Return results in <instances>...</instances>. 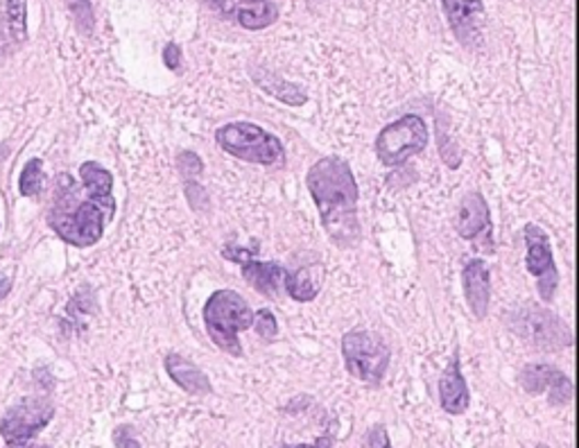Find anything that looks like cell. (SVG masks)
Listing matches in <instances>:
<instances>
[{
	"mask_svg": "<svg viewBox=\"0 0 579 448\" xmlns=\"http://www.w3.org/2000/svg\"><path fill=\"white\" fill-rule=\"evenodd\" d=\"M253 329L259 331V335L263 340H274L276 333H279V324H276V318L272 315V310L268 308H261L259 313H253Z\"/></svg>",
	"mask_w": 579,
	"mask_h": 448,
	"instance_id": "22",
	"label": "cell"
},
{
	"mask_svg": "<svg viewBox=\"0 0 579 448\" xmlns=\"http://www.w3.org/2000/svg\"><path fill=\"white\" fill-rule=\"evenodd\" d=\"M425 146H428L425 120L421 116L408 114L381 131L376 141V154L385 165L391 168V165H401L410 157L423 152Z\"/></svg>",
	"mask_w": 579,
	"mask_h": 448,
	"instance_id": "7",
	"label": "cell"
},
{
	"mask_svg": "<svg viewBox=\"0 0 579 448\" xmlns=\"http://www.w3.org/2000/svg\"><path fill=\"white\" fill-rule=\"evenodd\" d=\"M440 403L449 415H464L470 405V392L462 376L459 356L455 354L440 378Z\"/></svg>",
	"mask_w": 579,
	"mask_h": 448,
	"instance_id": "15",
	"label": "cell"
},
{
	"mask_svg": "<svg viewBox=\"0 0 579 448\" xmlns=\"http://www.w3.org/2000/svg\"><path fill=\"white\" fill-rule=\"evenodd\" d=\"M326 233L338 248H355L362 238L357 222L360 191L351 165L340 157L319 159L306 175Z\"/></svg>",
	"mask_w": 579,
	"mask_h": 448,
	"instance_id": "2",
	"label": "cell"
},
{
	"mask_svg": "<svg viewBox=\"0 0 579 448\" xmlns=\"http://www.w3.org/2000/svg\"><path fill=\"white\" fill-rule=\"evenodd\" d=\"M457 231L464 240H483L485 248L491 250V214L480 193H468L462 199Z\"/></svg>",
	"mask_w": 579,
	"mask_h": 448,
	"instance_id": "13",
	"label": "cell"
},
{
	"mask_svg": "<svg viewBox=\"0 0 579 448\" xmlns=\"http://www.w3.org/2000/svg\"><path fill=\"white\" fill-rule=\"evenodd\" d=\"M504 315L507 324L519 337L536 344L541 349H564L572 344L570 329L546 308L527 303Z\"/></svg>",
	"mask_w": 579,
	"mask_h": 448,
	"instance_id": "6",
	"label": "cell"
},
{
	"mask_svg": "<svg viewBox=\"0 0 579 448\" xmlns=\"http://www.w3.org/2000/svg\"><path fill=\"white\" fill-rule=\"evenodd\" d=\"M5 19L16 44L27 39V0H5Z\"/></svg>",
	"mask_w": 579,
	"mask_h": 448,
	"instance_id": "19",
	"label": "cell"
},
{
	"mask_svg": "<svg viewBox=\"0 0 579 448\" xmlns=\"http://www.w3.org/2000/svg\"><path fill=\"white\" fill-rule=\"evenodd\" d=\"M462 284L468 308L474 310V315L483 320L489 313V295H491V274L485 261L474 259L468 261L462 269Z\"/></svg>",
	"mask_w": 579,
	"mask_h": 448,
	"instance_id": "14",
	"label": "cell"
},
{
	"mask_svg": "<svg viewBox=\"0 0 579 448\" xmlns=\"http://www.w3.org/2000/svg\"><path fill=\"white\" fill-rule=\"evenodd\" d=\"M331 446H333V435H321L313 444H290V446H281V448H331Z\"/></svg>",
	"mask_w": 579,
	"mask_h": 448,
	"instance_id": "28",
	"label": "cell"
},
{
	"mask_svg": "<svg viewBox=\"0 0 579 448\" xmlns=\"http://www.w3.org/2000/svg\"><path fill=\"white\" fill-rule=\"evenodd\" d=\"M166 371L172 378L174 386H179L181 390L193 397H206L213 392L208 376L195 363H191L189 358L179 356L174 352L166 356Z\"/></svg>",
	"mask_w": 579,
	"mask_h": 448,
	"instance_id": "16",
	"label": "cell"
},
{
	"mask_svg": "<svg viewBox=\"0 0 579 448\" xmlns=\"http://www.w3.org/2000/svg\"><path fill=\"white\" fill-rule=\"evenodd\" d=\"M536 448H550V446H548V444H538Z\"/></svg>",
	"mask_w": 579,
	"mask_h": 448,
	"instance_id": "31",
	"label": "cell"
},
{
	"mask_svg": "<svg viewBox=\"0 0 579 448\" xmlns=\"http://www.w3.org/2000/svg\"><path fill=\"white\" fill-rule=\"evenodd\" d=\"M163 61H166V66L170 68V71H179V66H181V48L170 42L163 48Z\"/></svg>",
	"mask_w": 579,
	"mask_h": 448,
	"instance_id": "27",
	"label": "cell"
},
{
	"mask_svg": "<svg viewBox=\"0 0 579 448\" xmlns=\"http://www.w3.org/2000/svg\"><path fill=\"white\" fill-rule=\"evenodd\" d=\"M523 236H525V243H527L525 267L532 277H536V282H538L541 299L553 301L557 286H559V272H557V265L553 259V248H550L548 233L543 231L538 225H525Z\"/></svg>",
	"mask_w": 579,
	"mask_h": 448,
	"instance_id": "9",
	"label": "cell"
},
{
	"mask_svg": "<svg viewBox=\"0 0 579 448\" xmlns=\"http://www.w3.org/2000/svg\"><path fill=\"white\" fill-rule=\"evenodd\" d=\"M55 417V405L48 399L30 397L12 405L0 420V435L8 444L34 441Z\"/></svg>",
	"mask_w": 579,
	"mask_h": 448,
	"instance_id": "8",
	"label": "cell"
},
{
	"mask_svg": "<svg viewBox=\"0 0 579 448\" xmlns=\"http://www.w3.org/2000/svg\"><path fill=\"white\" fill-rule=\"evenodd\" d=\"M215 141L225 152L247 163L276 165L283 161L281 141L253 123H229L217 129Z\"/></svg>",
	"mask_w": 579,
	"mask_h": 448,
	"instance_id": "4",
	"label": "cell"
},
{
	"mask_svg": "<svg viewBox=\"0 0 579 448\" xmlns=\"http://www.w3.org/2000/svg\"><path fill=\"white\" fill-rule=\"evenodd\" d=\"M323 284V267L308 265L285 277V290L295 301H313Z\"/></svg>",
	"mask_w": 579,
	"mask_h": 448,
	"instance_id": "17",
	"label": "cell"
},
{
	"mask_svg": "<svg viewBox=\"0 0 579 448\" xmlns=\"http://www.w3.org/2000/svg\"><path fill=\"white\" fill-rule=\"evenodd\" d=\"M236 19L245 30H265L279 19L274 0H240Z\"/></svg>",
	"mask_w": 579,
	"mask_h": 448,
	"instance_id": "18",
	"label": "cell"
},
{
	"mask_svg": "<svg viewBox=\"0 0 579 448\" xmlns=\"http://www.w3.org/2000/svg\"><path fill=\"white\" fill-rule=\"evenodd\" d=\"M179 168H181V172H184L186 177L200 175V172H202V159L197 154H193V152H181L179 154Z\"/></svg>",
	"mask_w": 579,
	"mask_h": 448,
	"instance_id": "24",
	"label": "cell"
},
{
	"mask_svg": "<svg viewBox=\"0 0 579 448\" xmlns=\"http://www.w3.org/2000/svg\"><path fill=\"white\" fill-rule=\"evenodd\" d=\"M268 93H272L274 97H279L281 102H285V105H304L306 102V95L304 91H299L295 84H290L285 80H279V78H272V82H259Z\"/></svg>",
	"mask_w": 579,
	"mask_h": 448,
	"instance_id": "21",
	"label": "cell"
},
{
	"mask_svg": "<svg viewBox=\"0 0 579 448\" xmlns=\"http://www.w3.org/2000/svg\"><path fill=\"white\" fill-rule=\"evenodd\" d=\"M10 290H12V282L5 277H0V299H3Z\"/></svg>",
	"mask_w": 579,
	"mask_h": 448,
	"instance_id": "29",
	"label": "cell"
},
{
	"mask_svg": "<svg viewBox=\"0 0 579 448\" xmlns=\"http://www.w3.org/2000/svg\"><path fill=\"white\" fill-rule=\"evenodd\" d=\"M225 256L231 259L234 263L238 261L242 265V277L251 288H257L265 297H279L281 288L285 286V269L276 263H263V261H253L249 250L240 248H227Z\"/></svg>",
	"mask_w": 579,
	"mask_h": 448,
	"instance_id": "11",
	"label": "cell"
},
{
	"mask_svg": "<svg viewBox=\"0 0 579 448\" xmlns=\"http://www.w3.org/2000/svg\"><path fill=\"white\" fill-rule=\"evenodd\" d=\"M365 448H391L389 437H387V430H385L383 424H376V426L367 433Z\"/></svg>",
	"mask_w": 579,
	"mask_h": 448,
	"instance_id": "25",
	"label": "cell"
},
{
	"mask_svg": "<svg viewBox=\"0 0 579 448\" xmlns=\"http://www.w3.org/2000/svg\"><path fill=\"white\" fill-rule=\"evenodd\" d=\"M342 356L347 371L357 381L378 388L389 367V347L365 329H353L342 337Z\"/></svg>",
	"mask_w": 579,
	"mask_h": 448,
	"instance_id": "5",
	"label": "cell"
},
{
	"mask_svg": "<svg viewBox=\"0 0 579 448\" xmlns=\"http://www.w3.org/2000/svg\"><path fill=\"white\" fill-rule=\"evenodd\" d=\"M82 184L68 175H59L55 182L53 206L48 211V225L68 245L91 248L100 243L106 222L114 220V177L98 161L80 165Z\"/></svg>",
	"mask_w": 579,
	"mask_h": 448,
	"instance_id": "1",
	"label": "cell"
},
{
	"mask_svg": "<svg viewBox=\"0 0 579 448\" xmlns=\"http://www.w3.org/2000/svg\"><path fill=\"white\" fill-rule=\"evenodd\" d=\"M204 324L217 349L240 358L242 347L238 333L251 329L253 310L236 290H217L204 303Z\"/></svg>",
	"mask_w": 579,
	"mask_h": 448,
	"instance_id": "3",
	"label": "cell"
},
{
	"mask_svg": "<svg viewBox=\"0 0 579 448\" xmlns=\"http://www.w3.org/2000/svg\"><path fill=\"white\" fill-rule=\"evenodd\" d=\"M8 448H44V446L34 441H16V444H8Z\"/></svg>",
	"mask_w": 579,
	"mask_h": 448,
	"instance_id": "30",
	"label": "cell"
},
{
	"mask_svg": "<svg viewBox=\"0 0 579 448\" xmlns=\"http://www.w3.org/2000/svg\"><path fill=\"white\" fill-rule=\"evenodd\" d=\"M44 163L42 159H30L19 177V191L23 197H36L44 188Z\"/></svg>",
	"mask_w": 579,
	"mask_h": 448,
	"instance_id": "20",
	"label": "cell"
},
{
	"mask_svg": "<svg viewBox=\"0 0 579 448\" xmlns=\"http://www.w3.org/2000/svg\"><path fill=\"white\" fill-rule=\"evenodd\" d=\"M114 444H116V448H140L138 439L134 437L132 426H118L114 430Z\"/></svg>",
	"mask_w": 579,
	"mask_h": 448,
	"instance_id": "26",
	"label": "cell"
},
{
	"mask_svg": "<svg viewBox=\"0 0 579 448\" xmlns=\"http://www.w3.org/2000/svg\"><path fill=\"white\" fill-rule=\"evenodd\" d=\"M519 381L525 392L548 397L553 405H566L572 399V381L553 365H525Z\"/></svg>",
	"mask_w": 579,
	"mask_h": 448,
	"instance_id": "10",
	"label": "cell"
},
{
	"mask_svg": "<svg viewBox=\"0 0 579 448\" xmlns=\"http://www.w3.org/2000/svg\"><path fill=\"white\" fill-rule=\"evenodd\" d=\"M444 14L459 44L466 48L483 42V0H442Z\"/></svg>",
	"mask_w": 579,
	"mask_h": 448,
	"instance_id": "12",
	"label": "cell"
},
{
	"mask_svg": "<svg viewBox=\"0 0 579 448\" xmlns=\"http://www.w3.org/2000/svg\"><path fill=\"white\" fill-rule=\"evenodd\" d=\"M70 12L76 16L80 30L91 32L93 30V12H91V3L89 0H68Z\"/></svg>",
	"mask_w": 579,
	"mask_h": 448,
	"instance_id": "23",
	"label": "cell"
}]
</instances>
